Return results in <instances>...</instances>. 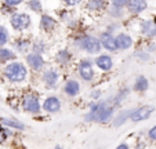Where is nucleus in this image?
Returning a JSON list of instances; mask_svg holds the SVG:
<instances>
[{"label":"nucleus","instance_id":"1","mask_svg":"<svg viewBox=\"0 0 156 149\" xmlns=\"http://www.w3.org/2000/svg\"><path fill=\"white\" fill-rule=\"evenodd\" d=\"M116 108L109 98L101 99H90L87 104V112L83 115L84 123H95V124H111L113 116H115Z\"/></svg>","mask_w":156,"mask_h":149},{"label":"nucleus","instance_id":"2","mask_svg":"<svg viewBox=\"0 0 156 149\" xmlns=\"http://www.w3.org/2000/svg\"><path fill=\"white\" fill-rule=\"evenodd\" d=\"M69 46L73 48L75 53H80L90 57H94L100 54L101 51H104L98 35L84 32V30H79V32L73 33L71 41H69Z\"/></svg>","mask_w":156,"mask_h":149},{"label":"nucleus","instance_id":"3","mask_svg":"<svg viewBox=\"0 0 156 149\" xmlns=\"http://www.w3.org/2000/svg\"><path fill=\"white\" fill-rule=\"evenodd\" d=\"M2 77L4 82H7L9 84L12 86H22L25 83H28L30 80V70L28 68V65L25 64V61L21 59H14V61L6 64L4 66H2Z\"/></svg>","mask_w":156,"mask_h":149},{"label":"nucleus","instance_id":"4","mask_svg":"<svg viewBox=\"0 0 156 149\" xmlns=\"http://www.w3.org/2000/svg\"><path fill=\"white\" fill-rule=\"evenodd\" d=\"M37 79L40 82L41 87L47 91H57L61 88L62 80H64V73L59 66L47 65L40 73L37 75Z\"/></svg>","mask_w":156,"mask_h":149},{"label":"nucleus","instance_id":"5","mask_svg":"<svg viewBox=\"0 0 156 149\" xmlns=\"http://www.w3.org/2000/svg\"><path fill=\"white\" fill-rule=\"evenodd\" d=\"M97 72L98 70L95 68L94 59L90 55L82 57L75 64V73L83 84H94L98 79Z\"/></svg>","mask_w":156,"mask_h":149},{"label":"nucleus","instance_id":"6","mask_svg":"<svg viewBox=\"0 0 156 149\" xmlns=\"http://www.w3.org/2000/svg\"><path fill=\"white\" fill-rule=\"evenodd\" d=\"M41 102H43V99H41L40 94L35 90L24 91L20 97L21 111L27 115H30V116H33V117H39L43 115Z\"/></svg>","mask_w":156,"mask_h":149},{"label":"nucleus","instance_id":"7","mask_svg":"<svg viewBox=\"0 0 156 149\" xmlns=\"http://www.w3.org/2000/svg\"><path fill=\"white\" fill-rule=\"evenodd\" d=\"M9 25L17 35L27 33L32 28V15L29 11H21L17 9L9 15Z\"/></svg>","mask_w":156,"mask_h":149},{"label":"nucleus","instance_id":"8","mask_svg":"<svg viewBox=\"0 0 156 149\" xmlns=\"http://www.w3.org/2000/svg\"><path fill=\"white\" fill-rule=\"evenodd\" d=\"M59 22L64 25L65 28H68L72 33H76L79 30H82V18L77 14H75L73 9H68V7H64L62 10H59L58 14Z\"/></svg>","mask_w":156,"mask_h":149},{"label":"nucleus","instance_id":"9","mask_svg":"<svg viewBox=\"0 0 156 149\" xmlns=\"http://www.w3.org/2000/svg\"><path fill=\"white\" fill-rule=\"evenodd\" d=\"M53 62L59 66L62 70L69 69L72 65H75V51L71 46L69 47H61L54 53L53 55Z\"/></svg>","mask_w":156,"mask_h":149},{"label":"nucleus","instance_id":"10","mask_svg":"<svg viewBox=\"0 0 156 149\" xmlns=\"http://www.w3.org/2000/svg\"><path fill=\"white\" fill-rule=\"evenodd\" d=\"M83 83L79 77H64L61 84V93L68 99H75L82 94Z\"/></svg>","mask_w":156,"mask_h":149},{"label":"nucleus","instance_id":"11","mask_svg":"<svg viewBox=\"0 0 156 149\" xmlns=\"http://www.w3.org/2000/svg\"><path fill=\"white\" fill-rule=\"evenodd\" d=\"M58 25H59L58 17L50 14V12H44V11L41 12V14H39L37 27H39V30H40L43 35H53L57 30Z\"/></svg>","mask_w":156,"mask_h":149},{"label":"nucleus","instance_id":"12","mask_svg":"<svg viewBox=\"0 0 156 149\" xmlns=\"http://www.w3.org/2000/svg\"><path fill=\"white\" fill-rule=\"evenodd\" d=\"M41 106H43V113L44 115L53 116V115H57L62 111V99L58 94H55V93L51 91L50 94H47V95L43 98Z\"/></svg>","mask_w":156,"mask_h":149},{"label":"nucleus","instance_id":"13","mask_svg":"<svg viewBox=\"0 0 156 149\" xmlns=\"http://www.w3.org/2000/svg\"><path fill=\"white\" fill-rule=\"evenodd\" d=\"M24 61L25 64L28 65L29 70L35 75H39L44 68L48 65L47 59H46V55L39 53H33V51H29L27 55H24Z\"/></svg>","mask_w":156,"mask_h":149},{"label":"nucleus","instance_id":"14","mask_svg":"<svg viewBox=\"0 0 156 149\" xmlns=\"http://www.w3.org/2000/svg\"><path fill=\"white\" fill-rule=\"evenodd\" d=\"M137 32L145 40H156V23L149 18H140L137 21Z\"/></svg>","mask_w":156,"mask_h":149},{"label":"nucleus","instance_id":"15","mask_svg":"<svg viewBox=\"0 0 156 149\" xmlns=\"http://www.w3.org/2000/svg\"><path fill=\"white\" fill-rule=\"evenodd\" d=\"M93 59H94L97 70L101 73H111L115 69V59H113V55L111 53H106V51L102 53L101 51L100 54L93 57Z\"/></svg>","mask_w":156,"mask_h":149},{"label":"nucleus","instance_id":"16","mask_svg":"<svg viewBox=\"0 0 156 149\" xmlns=\"http://www.w3.org/2000/svg\"><path fill=\"white\" fill-rule=\"evenodd\" d=\"M97 35H98V37H100L101 46H102L104 51L111 53V54L119 53L118 41H116V35L115 33L109 32V30H106V29H102V30H100Z\"/></svg>","mask_w":156,"mask_h":149},{"label":"nucleus","instance_id":"17","mask_svg":"<svg viewBox=\"0 0 156 149\" xmlns=\"http://www.w3.org/2000/svg\"><path fill=\"white\" fill-rule=\"evenodd\" d=\"M10 44H11V47L14 48V51L18 55L24 57V55H27L30 51V48H32V37L25 35V33H22V35H18L17 37L12 39Z\"/></svg>","mask_w":156,"mask_h":149},{"label":"nucleus","instance_id":"18","mask_svg":"<svg viewBox=\"0 0 156 149\" xmlns=\"http://www.w3.org/2000/svg\"><path fill=\"white\" fill-rule=\"evenodd\" d=\"M109 2L108 0H84L83 11L88 15H104Z\"/></svg>","mask_w":156,"mask_h":149},{"label":"nucleus","instance_id":"19","mask_svg":"<svg viewBox=\"0 0 156 149\" xmlns=\"http://www.w3.org/2000/svg\"><path fill=\"white\" fill-rule=\"evenodd\" d=\"M148 9H149L148 0H129V3L126 6L127 14H129V17L133 18L141 17L144 12L148 11Z\"/></svg>","mask_w":156,"mask_h":149},{"label":"nucleus","instance_id":"20","mask_svg":"<svg viewBox=\"0 0 156 149\" xmlns=\"http://www.w3.org/2000/svg\"><path fill=\"white\" fill-rule=\"evenodd\" d=\"M155 112V106L152 105H140L137 108H133L131 116H130V122L133 123H141L144 120H148L152 113Z\"/></svg>","mask_w":156,"mask_h":149},{"label":"nucleus","instance_id":"21","mask_svg":"<svg viewBox=\"0 0 156 149\" xmlns=\"http://www.w3.org/2000/svg\"><path fill=\"white\" fill-rule=\"evenodd\" d=\"M116 41H118L119 51H129L136 46V39L130 32L122 29L120 32L116 33Z\"/></svg>","mask_w":156,"mask_h":149},{"label":"nucleus","instance_id":"22","mask_svg":"<svg viewBox=\"0 0 156 149\" xmlns=\"http://www.w3.org/2000/svg\"><path fill=\"white\" fill-rule=\"evenodd\" d=\"M131 111H133V108L118 109L115 116H113V119H112V122H111V126H112L113 129H120V127H123L127 122H130Z\"/></svg>","mask_w":156,"mask_h":149},{"label":"nucleus","instance_id":"23","mask_svg":"<svg viewBox=\"0 0 156 149\" xmlns=\"http://www.w3.org/2000/svg\"><path fill=\"white\" fill-rule=\"evenodd\" d=\"M105 15L108 17V20L122 21V22L129 17L126 7H118V6H113V4H108L106 11H105Z\"/></svg>","mask_w":156,"mask_h":149},{"label":"nucleus","instance_id":"24","mask_svg":"<svg viewBox=\"0 0 156 149\" xmlns=\"http://www.w3.org/2000/svg\"><path fill=\"white\" fill-rule=\"evenodd\" d=\"M0 124H3L4 127L12 129L18 133H24L27 130V124L24 122H21L20 119L12 116H0Z\"/></svg>","mask_w":156,"mask_h":149},{"label":"nucleus","instance_id":"25","mask_svg":"<svg viewBox=\"0 0 156 149\" xmlns=\"http://www.w3.org/2000/svg\"><path fill=\"white\" fill-rule=\"evenodd\" d=\"M131 91H133V88L129 87V86H123V87H120L115 94H113L112 97H111V101H112V104L116 106V108H120L122 104H123L124 101H126V99L130 97Z\"/></svg>","mask_w":156,"mask_h":149},{"label":"nucleus","instance_id":"26","mask_svg":"<svg viewBox=\"0 0 156 149\" xmlns=\"http://www.w3.org/2000/svg\"><path fill=\"white\" fill-rule=\"evenodd\" d=\"M149 79H148L147 76H144V75H138V76H136V79H134V82H133V93L136 94H145L148 90H149Z\"/></svg>","mask_w":156,"mask_h":149},{"label":"nucleus","instance_id":"27","mask_svg":"<svg viewBox=\"0 0 156 149\" xmlns=\"http://www.w3.org/2000/svg\"><path fill=\"white\" fill-rule=\"evenodd\" d=\"M18 58V54L14 51L11 46H0V66H4L6 64L14 61Z\"/></svg>","mask_w":156,"mask_h":149},{"label":"nucleus","instance_id":"28","mask_svg":"<svg viewBox=\"0 0 156 149\" xmlns=\"http://www.w3.org/2000/svg\"><path fill=\"white\" fill-rule=\"evenodd\" d=\"M30 51L46 55V54L50 51V43L47 41V39H44V37H33Z\"/></svg>","mask_w":156,"mask_h":149},{"label":"nucleus","instance_id":"29","mask_svg":"<svg viewBox=\"0 0 156 149\" xmlns=\"http://www.w3.org/2000/svg\"><path fill=\"white\" fill-rule=\"evenodd\" d=\"M25 9L30 14H41L44 11V4L41 0H25Z\"/></svg>","mask_w":156,"mask_h":149},{"label":"nucleus","instance_id":"30","mask_svg":"<svg viewBox=\"0 0 156 149\" xmlns=\"http://www.w3.org/2000/svg\"><path fill=\"white\" fill-rule=\"evenodd\" d=\"M133 58L136 59V61L141 62V64H148V62L152 59V54H151L145 47H141V48L134 50V53H133Z\"/></svg>","mask_w":156,"mask_h":149},{"label":"nucleus","instance_id":"31","mask_svg":"<svg viewBox=\"0 0 156 149\" xmlns=\"http://www.w3.org/2000/svg\"><path fill=\"white\" fill-rule=\"evenodd\" d=\"M12 40L11 36V30L4 25V23H0V46H9Z\"/></svg>","mask_w":156,"mask_h":149},{"label":"nucleus","instance_id":"32","mask_svg":"<svg viewBox=\"0 0 156 149\" xmlns=\"http://www.w3.org/2000/svg\"><path fill=\"white\" fill-rule=\"evenodd\" d=\"M122 21H115V20H108L105 23V27H104V29L109 30V32H112V33H118L120 32L122 29H123V25H122Z\"/></svg>","mask_w":156,"mask_h":149},{"label":"nucleus","instance_id":"33","mask_svg":"<svg viewBox=\"0 0 156 149\" xmlns=\"http://www.w3.org/2000/svg\"><path fill=\"white\" fill-rule=\"evenodd\" d=\"M61 3L64 7H68V9H77L83 6L84 0H61Z\"/></svg>","mask_w":156,"mask_h":149},{"label":"nucleus","instance_id":"34","mask_svg":"<svg viewBox=\"0 0 156 149\" xmlns=\"http://www.w3.org/2000/svg\"><path fill=\"white\" fill-rule=\"evenodd\" d=\"M145 137H147V140L149 141V142L156 144V124H153L152 127H149V129L147 130Z\"/></svg>","mask_w":156,"mask_h":149},{"label":"nucleus","instance_id":"35","mask_svg":"<svg viewBox=\"0 0 156 149\" xmlns=\"http://www.w3.org/2000/svg\"><path fill=\"white\" fill-rule=\"evenodd\" d=\"M88 97H90V99H101V98L104 97L102 88H100V87H93L91 90H90V94H88Z\"/></svg>","mask_w":156,"mask_h":149},{"label":"nucleus","instance_id":"36","mask_svg":"<svg viewBox=\"0 0 156 149\" xmlns=\"http://www.w3.org/2000/svg\"><path fill=\"white\" fill-rule=\"evenodd\" d=\"M2 3L7 4L10 7H14V9H18L20 6L25 4V0H2Z\"/></svg>","mask_w":156,"mask_h":149},{"label":"nucleus","instance_id":"37","mask_svg":"<svg viewBox=\"0 0 156 149\" xmlns=\"http://www.w3.org/2000/svg\"><path fill=\"white\" fill-rule=\"evenodd\" d=\"M9 140H10V137L7 135L6 127H4L3 124H0V145H4Z\"/></svg>","mask_w":156,"mask_h":149},{"label":"nucleus","instance_id":"38","mask_svg":"<svg viewBox=\"0 0 156 149\" xmlns=\"http://www.w3.org/2000/svg\"><path fill=\"white\" fill-rule=\"evenodd\" d=\"M17 9H14V7H10V6H7V4H4V3H2V9H0V11L3 12L4 15H7L9 17L11 12H14Z\"/></svg>","mask_w":156,"mask_h":149},{"label":"nucleus","instance_id":"39","mask_svg":"<svg viewBox=\"0 0 156 149\" xmlns=\"http://www.w3.org/2000/svg\"><path fill=\"white\" fill-rule=\"evenodd\" d=\"M109 4H113V6H118V7H126L129 0H108Z\"/></svg>","mask_w":156,"mask_h":149},{"label":"nucleus","instance_id":"40","mask_svg":"<svg viewBox=\"0 0 156 149\" xmlns=\"http://www.w3.org/2000/svg\"><path fill=\"white\" fill-rule=\"evenodd\" d=\"M145 48H147L151 54L155 53V51H156V43H155V40H148V43L145 44Z\"/></svg>","mask_w":156,"mask_h":149},{"label":"nucleus","instance_id":"41","mask_svg":"<svg viewBox=\"0 0 156 149\" xmlns=\"http://www.w3.org/2000/svg\"><path fill=\"white\" fill-rule=\"evenodd\" d=\"M116 148H118V149H130V148H131V145H130L127 141H123V142H120L118 146H116Z\"/></svg>","mask_w":156,"mask_h":149},{"label":"nucleus","instance_id":"42","mask_svg":"<svg viewBox=\"0 0 156 149\" xmlns=\"http://www.w3.org/2000/svg\"><path fill=\"white\" fill-rule=\"evenodd\" d=\"M54 148H55V149H61V148H62V146H61V145H58V144H57V145H55V146H54Z\"/></svg>","mask_w":156,"mask_h":149},{"label":"nucleus","instance_id":"43","mask_svg":"<svg viewBox=\"0 0 156 149\" xmlns=\"http://www.w3.org/2000/svg\"><path fill=\"white\" fill-rule=\"evenodd\" d=\"M152 20L155 21V23H156V14H155V15H152Z\"/></svg>","mask_w":156,"mask_h":149}]
</instances>
